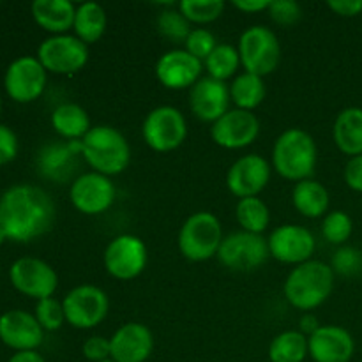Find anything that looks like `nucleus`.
Masks as SVG:
<instances>
[{
    "mask_svg": "<svg viewBox=\"0 0 362 362\" xmlns=\"http://www.w3.org/2000/svg\"><path fill=\"white\" fill-rule=\"evenodd\" d=\"M55 218V204L42 187L14 184L0 194V226L14 243H30L46 235Z\"/></svg>",
    "mask_w": 362,
    "mask_h": 362,
    "instance_id": "obj_1",
    "label": "nucleus"
},
{
    "mask_svg": "<svg viewBox=\"0 0 362 362\" xmlns=\"http://www.w3.org/2000/svg\"><path fill=\"white\" fill-rule=\"evenodd\" d=\"M318 161L317 141L300 127L285 129L272 145L271 166L283 179L300 182L311 179Z\"/></svg>",
    "mask_w": 362,
    "mask_h": 362,
    "instance_id": "obj_2",
    "label": "nucleus"
},
{
    "mask_svg": "<svg viewBox=\"0 0 362 362\" xmlns=\"http://www.w3.org/2000/svg\"><path fill=\"white\" fill-rule=\"evenodd\" d=\"M334 271L320 260H310L296 265L286 276L283 293L290 306L311 313L331 297L334 290Z\"/></svg>",
    "mask_w": 362,
    "mask_h": 362,
    "instance_id": "obj_3",
    "label": "nucleus"
},
{
    "mask_svg": "<svg viewBox=\"0 0 362 362\" xmlns=\"http://www.w3.org/2000/svg\"><path fill=\"white\" fill-rule=\"evenodd\" d=\"M81 145V158L92 172L106 177L120 175L129 166L131 147L127 138L117 127L99 124L85 134Z\"/></svg>",
    "mask_w": 362,
    "mask_h": 362,
    "instance_id": "obj_4",
    "label": "nucleus"
},
{
    "mask_svg": "<svg viewBox=\"0 0 362 362\" xmlns=\"http://www.w3.org/2000/svg\"><path fill=\"white\" fill-rule=\"evenodd\" d=\"M223 239V226L218 216L200 211L182 223L177 237L180 255L189 262H207L218 257Z\"/></svg>",
    "mask_w": 362,
    "mask_h": 362,
    "instance_id": "obj_5",
    "label": "nucleus"
},
{
    "mask_svg": "<svg viewBox=\"0 0 362 362\" xmlns=\"http://www.w3.org/2000/svg\"><path fill=\"white\" fill-rule=\"evenodd\" d=\"M244 71L257 76H267L278 69L281 62V42L271 28L264 25L247 27L240 34L237 45Z\"/></svg>",
    "mask_w": 362,
    "mask_h": 362,
    "instance_id": "obj_6",
    "label": "nucleus"
},
{
    "mask_svg": "<svg viewBox=\"0 0 362 362\" xmlns=\"http://www.w3.org/2000/svg\"><path fill=\"white\" fill-rule=\"evenodd\" d=\"M141 136L154 152H172L187 138V122L179 108L170 105L156 106L141 124Z\"/></svg>",
    "mask_w": 362,
    "mask_h": 362,
    "instance_id": "obj_7",
    "label": "nucleus"
},
{
    "mask_svg": "<svg viewBox=\"0 0 362 362\" xmlns=\"http://www.w3.org/2000/svg\"><path fill=\"white\" fill-rule=\"evenodd\" d=\"M66 324L71 327L94 329L108 317L110 299L105 290L94 285H80L66 293L62 299Z\"/></svg>",
    "mask_w": 362,
    "mask_h": 362,
    "instance_id": "obj_8",
    "label": "nucleus"
},
{
    "mask_svg": "<svg viewBox=\"0 0 362 362\" xmlns=\"http://www.w3.org/2000/svg\"><path fill=\"white\" fill-rule=\"evenodd\" d=\"M148 251L144 240L133 233L113 237L103 255L106 272L119 281H131L145 271Z\"/></svg>",
    "mask_w": 362,
    "mask_h": 362,
    "instance_id": "obj_9",
    "label": "nucleus"
},
{
    "mask_svg": "<svg viewBox=\"0 0 362 362\" xmlns=\"http://www.w3.org/2000/svg\"><path fill=\"white\" fill-rule=\"evenodd\" d=\"M269 246L264 235L250 232H233L225 235L218 251V260L235 272H250L267 262Z\"/></svg>",
    "mask_w": 362,
    "mask_h": 362,
    "instance_id": "obj_10",
    "label": "nucleus"
},
{
    "mask_svg": "<svg viewBox=\"0 0 362 362\" xmlns=\"http://www.w3.org/2000/svg\"><path fill=\"white\" fill-rule=\"evenodd\" d=\"M35 57L48 73L74 74L87 66L88 46L76 35H49L39 45Z\"/></svg>",
    "mask_w": 362,
    "mask_h": 362,
    "instance_id": "obj_11",
    "label": "nucleus"
},
{
    "mask_svg": "<svg viewBox=\"0 0 362 362\" xmlns=\"http://www.w3.org/2000/svg\"><path fill=\"white\" fill-rule=\"evenodd\" d=\"M9 281L21 296L41 300L53 297L59 286V274L41 258L21 257L9 267Z\"/></svg>",
    "mask_w": 362,
    "mask_h": 362,
    "instance_id": "obj_12",
    "label": "nucleus"
},
{
    "mask_svg": "<svg viewBox=\"0 0 362 362\" xmlns=\"http://www.w3.org/2000/svg\"><path fill=\"white\" fill-rule=\"evenodd\" d=\"M48 81V71L37 57L23 55L14 59L4 73V87L13 101L27 105L42 95Z\"/></svg>",
    "mask_w": 362,
    "mask_h": 362,
    "instance_id": "obj_13",
    "label": "nucleus"
},
{
    "mask_svg": "<svg viewBox=\"0 0 362 362\" xmlns=\"http://www.w3.org/2000/svg\"><path fill=\"white\" fill-rule=\"evenodd\" d=\"M267 246L269 255L274 260L288 265H300L313 260L311 257L317 250V240L306 226L286 223L272 230L267 237Z\"/></svg>",
    "mask_w": 362,
    "mask_h": 362,
    "instance_id": "obj_14",
    "label": "nucleus"
},
{
    "mask_svg": "<svg viewBox=\"0 0 362 362\" xmlns=\"http://www.w3.org/2000/svg\"><path fill=\"white\" fill-rule=\"evenodd\" d=\"M69 200L81 214L99 216L115 202V186L110 177L98 172L81 173L71 182Z\"/></svg>",
    "mask_w": 362,
    "mask_h": 362,
    "instance_id": "obj_15",
    "label": "nucleus"
},
{
    "mask_svg": "<svg viewBox=\"0 0 362 362\" xmlns=\"http://www.w3.org/2000/svg\"><path fill=\"white\" fill-rule=\"evenodd\" d=\"M260 134V120L253 112L233 108L211 124V138L218 147L239 151L250 147Z\"/></svg>",
    "mask_w": 362,
    "mask_h": 362,
    "instance_id": "obj_16",
    "label": "nucleus"
},
{
    "mask_svg": "<svg viewBox=\"0 0 362 362\" xmlns=\"http://www.w3.org/2000/svg\"><path fill=\"white\" fill-rule=\"evenodd\" d=\"M272 166L264 156L246 154L237 159L226 172V187L233 197H258L271 180Z\"/></svg>",
    "mask_w": 362,
    "mask_h": 362,
    "instance_id": "obj_17",
    "label": "nucleus"
},
{
    "mask_svg": "<svg viewBox=\"0 0 362 362\" xmlns=\"http://www.w3.org/2000/svg\"><path fill=\"white\" fill-rule=\"evenodd\" d=\"M204 62L194 59L184 48L168 49L158 59L154 67L156 78L170 90L191 88L202 78Z\"/></svg>",
    "mask_w": 362,
    "mask_h": 362,
    "instance_id": "obj_18",
    "label": "nucleus"
},
{
    "mask_svg": "<svg viewBox=\"0 0 362 362\" xmlns=\"http://www.w3.org/2000/svg\"><path fill=\"white\" fill-rule=\"evenodd\" d=\"M45 339V331L34 313L25 310H9L0 315V341L14 352L37 350Z\"/></svg>",
    "mask_w": 362,
    "mask_h": 362,
    "instance_id": "obj_19",
    "label": "nucleus"
},
{
    "mask_svg": "<svg viewBox=\"0 0 362 362\" xmlns=\"http://www.w3.org/2000/svg\"><path fill=\"white\" fill-rule=\"evenodd\" d=\"M230 87L211 76L200 78L189 88V108L202 122L214 124L230 110Z\"/></svg>",
    "mask_w": 362,
    "mask_h": 362,
    "instance_id": "obj_20",
    "label": "nucleus"
},
{
    "mask_svg": "<svg viewBox=\"0 0 362 362\" xmlns=\"http://www.w3.org/2000/svg\"><path fill=\"white\" fill-rule=\"evenodd\" d=\"M112 361L145 362L154 352V334L140 322H126L110 338Z\"/></svg>",
    "mask_w": 362,
    "mask_h": 362,
    "instance_id": "obj_21",
    "label": "nucleus"
},
{
    "mask_svg": "<svg viewBox=\"0 0 362 362\" xmlns=\"http://www.w3.org/2000/svg\"><path fill=\"white\" fill-rule=\"evenodd\" d=\"M308 350L315 362H350L356 352V341L345 327L322 325L308 338Z\"/></svg>",
    "mask_w": 362,
    "mask_h": 362,
    "instance_id": "obj_22",
    "label": "nucleus"
},
{
    "mask_svg": "<svg viewBox=\"0 0 362 362\" xmlns=\"http://www.w3.org/2000/svg\"><path fill=\"white\" fill-rule=\"evenodd\" d=\"M80 156V141L45 145L37 154L39 173H42L46 179L55 180V182H66L76 172Z\"/></svg>",
    "mask_w": 362,
    "mask_h": 362,
    "instance_id": "obj_23",
    "label": "nucleus"
},
{
    "mask_svg": "<svg viewBox=\"0 0 362 362\" xmlns=\"http://www.w3.org/2000/svg\"><path fill=\"white\" fill-rule=\"evenodd\" d=\"M30 11L34 21L42 30L60 35L73 28L76 6L69 0H34Z\"/></svg>",
    "mask_w": 362,
    "mask_h": 362,
    "instance_id": "obj_24",
    "label": "nucleus"
},
{
    "mask_svg": "<svg viewBox=\"0 0 362 362\" xmlns=\"http://www.w3.org/2000/svg\"><path fill=\"white\" fill-rule=\"evenodd\" d=\"M332 140L343 154H362V108L349 106L338 113L332 126Z\"/></svg>",
    "mask_w": 362,
    "mask_h": 362,
    "instance_id": "obj_25",
    "label": "nucleus"
},
{
    "mask_svg": "<svg viewBox=\"0 0 362 362\" xmlns=\"http://www.w3.org/2000/svg\"><path fill=\"white\" fill-rule=\"evenodd\" d=\"M53 131L66 141H81L92 129L90 117L83 106L76 103H62L49 117Z\"/></svg>",
    "mask_w": 362,
    "mask_h": 362,
    "instance_id": "obj_26",
    "label": "nucleus"
},
{
    "mask_svg": "<svg viewBox=\"0 0 362 362\" xmlns=\"http://www.w3.org/2000/svg\"><path fill=\"white\" fill-rule=\"evenodd\" d=\"M292 204L300 216L317 219L327 214L331 197L324 184L315 179H306L293 186Z\"/></svg>",
    "mask_w": 362,
    "mask_h": 362,
    "instance_id": "obj_27",
    "label": "nucleus"
},
{
    "mask_svg": "<svg viewBox=\"0 0 362 362\" xmlns=\"http://www.w3.org/2000/svg\"><path fill=\"white\" fill-rule=\"evenodd\" d=\"M108 18L103 6L95 2H83L76 6V14H74L73 30L80 41L85 45H94L105 35Z\"/></svg>",
    "mask_w": 362,
    "mask_h": 362,
    "instance_id": "obj_28",
    "label": "nucleus"
},
{
    "mask_svg": "<svg viewBox=\"0 0 362 362\" xmlns=\"http://www.w3.org/2000/svg\"><path fill=\"white\" fill-rule=\"evenodd\" d=\"M228 87L230 99L235 105V108L246 110V112H253L255 108H258L267 95L264 78L246 73V71L237 74Z\"/></svg>",
    "mask_w": 362,
    "mask_h": 362,
    "instance_id": "obj_29",
    "label": "nucleus"
},
{
    "mask_svg": "<svg viewBox=\"0 0 362 362\" xmlns=\"http://www.w3.org/2000/svg\"><path fill=\"white\" fill-rule=\"evenodd\" d=\"M310 356L308 336L300 331H285L276 336L269 345L271 362H304Z\"/></svg>",
    "mask_w": 362,
    "mask_h": 362,
    "instance_id": "obj_30",
    "label": "nucleus"
},
{
    "mask_svg": "<svg viewBox=\"0 0 362 362\" xmlns=\"http://www.w3.org/2000/svg\"><path fill=\"white\" fill-rule=\"evenodd\" d=\"M235 218L240 230L264 235L269 223H271V211H269L267 204L262 198H243V200L237 202Z\"/></svg>",
    "mask_w": 362,
    "mask_h": 362,
    "instance_id": "obj_31",
    "label": "nucleus"
},
{
    "mask_svg": "<svg viewBox=\"0 0 362 362\" xmlns=\"http://www.w3.org/2000/svg\"><path fill=\"white\" fill-rule=\"evenodd\" d=\"M240 64V55L237 46L233 45H218L214 48V52L204 60V67L207 69L209 76L214 78V80L226 81L228 78L235 76Z\"/></svg>",
    "mask_w": 362,
    "mask_h": 362,
    "instance_id": "obj_32",
    "label": "nucleus"
},
{
    "mask_svg": "<svg viewBox=\"0 0 362 362\" xmlns=\"http://www.w3.org/2000/svg\"><path fill=\"white\" fill-rule=\"evenodd\" d=\"M177 9L189 23L207 25L218 20L225 11L223 0H180Z\"/></svg>",
    "mask_w": 362,
    "mask_h": 362,
    "instance_id": "obj_33",
    "label": "nucleus"
},
{
    "mask_svg": "<svg viewBox=\"0 0 362 362\" xmlns=\"http://www.w3.org/2000/svg\"><path fill=\"white\" fill-rule=\"evenodd\" d=\"M354 221L349 212L331 211L324 216L322 221V235L329 244L334 246H345L346 240L352 237Z\"/></svg>",
    "mask_w": 362,
    "mask_h": 362,
    "instance_id": "obj_34",
    "label": "nucleus"
},
{
    "mask_svg": "<svg viewBox=\"0 0 362 362\" xmlns=\"http://www.w3.org/2000/svg\"><path fill=\"white\" fill-rule=\"evenodd\" d=\"M158 30L165 39L172 42H184L189 35L191 23L182 16L179 9H166L158 16Z\"/></svg>",
    "mask_w": 362,
    "mask_h": 362,
    "instance_id": "obj_35",
    "label": "nucleus"
},
{
    "mask_svg": "<svg viewBox=\"0 0 362 362\" xmlns=\"http://www.w3.org/2000/svg\"><path fill=\"white\" fill-rule=\"evenodd\" d=\"M34 317L35 320L39 322V325L42 327V331H59V329L66 324L62 300H57L55 297L37 300V303H35Z\"/></svg>",
    "mask_w": 362,
    "mask_h": 362,
    "instance_id": "obj_36",
    "label": "nucleus"
},
{
    "mask_svg": "<svg viewBox=\"0 0 362 362\" xmlns=\"http://www.w3.org/2000/svg\"><path fill=\"white\" fill-rule=\"evenodd\" d=\"M331 269L334 274L352 278L362 271V251L352 246H339L331 260Z\"/></svg>",
    "mask_w": 362,
    "mask_h": 362,
    "instance_id": "obj_37",
    "label": "nucleus"
},
{
    "mask_svg": "<svg viewBox=\"0 0 362 362\" xmlns=\"http://www.w3.org/2000/svg\"><path fill=\"white\" fill-rule=\"evenodd\" d=\"M216 46H218L216 35L207 28H193L184 41V49L202 62L214 52Z\"/></svg>",
    "mask_w": 362,
    "mask_h": 362,
    "instance_id": "obj_38",
    "label": "nucleus"
},
{
    "mask_svg": "<svg viewBox=\"0 0 362 362\" xmlns=\"http://www.w3.org/2000/svg\"><path fill=\"white\" fill-rule=\"evenodd\" d=\"M267 11L271 20L281 27H292L303 18V9L296 0H274Z\"/></svg>",
    "mask_w": 362,
    "mask_h": 362,
    "instance_id": "obj_39",
    "label": "nucleus"
},
{
    "mask_svg": "<svg viewBox=\"0 0 362 362\" xmlns=\"http://www.w3.org/2000/svg\"><path fill=\"white\" fill-rule=\"evenodd\" d=\"M81 354L90 362H105L112 359V349H110V338L105 336H90L81 346Z\"/></svg>",
    "mask_w": 362,
    "mask_h": 362,
    "instance_id": "obj_40",
    "label": "nucleus"
},
{
    "mask_svg": "<svg viewBox=\"0 0 362 362\" xmlns=\"http://www.w3.org/2000/svg\"><path fill=\"white\" fill-rule=\"evenodd\" d=\"M20 151V141L16 133L6 124H0V166L14 161Z\"/></svg>",
    "mask_w": 362,
    "mask_h": 362,
    "instance_id": "obj_41",
    "label": "nucleus"
},
{
    "mask_svg": "<svg viewBox=\"0 0 362 362\" xmlns=\"http://www.w3.org/2000/svg\"><path fill=\"white\" fill-rule=\"evenodd\" d=\"M343 179L345 184L356 193H362V154L354 156L346 161L343 170Z\"/></svg>",
    "mask_w": 362,
    "mask_h": 362,
    "instance_id": "obj_42",
    "label": "nucleus"
},
{
    "mask_svg": "<svg viewBox=\"0 0 362 362\" xmlns=\"http://www.w3.org/2000/svg\"><path fill=\"white\" fill-rule=\"evenodd\" d=\"M327 7L343 18H354L362 13V0H329Z\"/></svg>",
    "mask_w": 362,
    "mask_h": 362,
    "instance_id": "obj_43",
    "label": "nucleus"
},
{
    "mask_svg": "<svg viewBox=\"0 0 362 362\" xmlns=\"http://www.w3.org/2000/svg\"><path fill=\"white\" fill-rule=\"evenodd\" d=\"M233 7L246 14H255L262 13V11H267L271 2L269 0H233Z\"/></svg>",
    "mask_w": 362,
    "mask_h": 362,
    "instance_id": "obj_44",
    "label": "nucleus"
},
{
    "mask_svg": "<svg viewBox=\"0 0 362 362\" xmlns=\"http://www.w3.org/2000/svg\"><path fill=\"white\" fill-rule=\"evenodd\" d=\"M299 325H300V332H303L304 336H308V338H310L313 332H317L318 329L322 327V325L318 324L317 317H315L313 313H304L303 318H300Z\"/></svg>",
    "mask_w": 362,
    "mask_h": 362,
    "instance_id": "obj_45",
    "label": "nucleus"
},
{
    "mask_svg": "<svg viewBox=\"0 0 362 362\" xmlns=\"http://www.w3.org/2000/svg\"><path fill=\"white\" fill-rule=\"evenodd\" d=\"M7 362H46V361L37 350H28V352H14Z\"/></svg>",
    "mask_w": 362,
    "mask_h": 362,
    "instance_id": "obj_46",
    "label": "nucleus"
},
{
    "mask_svg": "<svg viewBox=\"0 0 362 362\" xmlns=\"http://www.w3.org/2000/svg\"><path fill=\"white\" fill-rule=\"evenodd\" d=\"M6 240H7L6 232H4V228H2V226H0V246H2V244L6 243Z\"/></svg>",
    "mask_w": 362,
    "mask_h": 362,
    "instance_id": "obj_47",
    "label": "nucleus"
},
{
    "mask_svg": "<svg viewBox=\"0 0 362 362\" xmlns=\"http://www.w3.org/2000/svg\"><path fill=\"white\" fill-rule=\"evenodd\" d=\"M0 112H2V101H0Z\"/></svg>",
    "mask_w": 362,
    "mask_h": 362,
    "instance_id": "obj_48",
    "label": "nucleus"
},
{
    "mask_svg": "<svg viewBox=\"0 0 362 362\" xmlns=\"http://www.w3.org/2000/svg\"><path fill=\"white\" fill-rule=\"evenodd\" d=\"M105 362H115V361H112V359H108V361H105Z\"/></svg>",
    "mask_w": 362,
    "mask_h": 362,
    "instance_id": "obj_49",
    "label": "nucleus"
},
{
    "mask_svg": "<svg viewBox=\"0 0 362 362\" xmlns=\"http://www.w3.org/2000/svg\"><path fill=\"white\" fill-rule=\"evenodd\" d=\"M0 271H2V265H0Z\"/></svg>",
    "mask_w": 362,
    "mask_h": 362,
    "instance_id": "obj_50",
    "label": "nucleus"
}]
</instances>
